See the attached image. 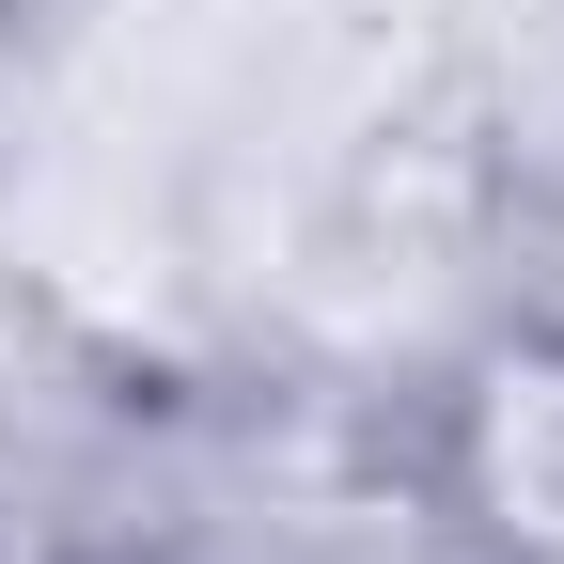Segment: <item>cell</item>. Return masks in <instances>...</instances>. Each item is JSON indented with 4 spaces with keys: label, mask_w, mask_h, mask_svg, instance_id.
Segmentation results:
<instances>
[{
    "label": "cell",
    "mask_w": 564,
    "mask_h": 564,
    "mask_svg": "<svg viewBox=\"0 0 564 564\" xmlns=\"http://www.w3.org/2000/svg\"><path fill=\"white\" fill-rule=\"evenodd\" d=\"M392 470L440 564H564V299H486L408 377Z\"/></svg>",
    "instance_id": "1"
}]
</instances>
